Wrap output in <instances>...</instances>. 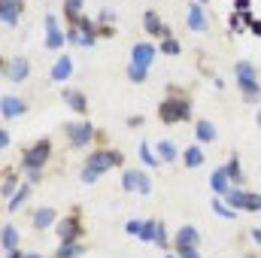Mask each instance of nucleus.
<instances>
[{"mask_svg":"<svg viewBox=\"0 0 261 258\" xmlns=\"http://www.w3.org/2000/svg\"><path fill=\"white\" fill-rule=\"evenodd\" d=\"M158 49H161L164 55H179V52H182V46H179V43H176L173 37H167V40H161V43H158Z\"/></svg>","mask_w":261,"mask_h":258,"instance_id":"nucleus-33","label":"nucleus"},{"mask_svg":"<svg viewBox=\"0 0 261 258\" xmlns=\"http://www.w3.org/2000/svg\"><path fill=\"white\" fill-rule=\"evenodd\" d=\"M195 3H206V0H195Z\"/></svg>","mask_w":261,"mask_h":258,"instance_id":"nucleus-51","label":"nucleus"},{"mask_svg":"<svg viewBox=\"0 0 261 258\" xmlns=\"http://www.w3.org/2000/svg\"><path fill=\"white\" fill-rule=\"evenodd\" d=\"M24 258H43V255H40V252H28Z\"/></svg>","mask_w":261,"mask_h":258,"instance_id":"nucleus-48","label":"nucleus"},{"mask_svg":"<svg viewBox=\"0 0 261 258\" xmlns=\"http://www.w3.org/2000/svg\"><path fill=\"white\" fill-rule=\"evenodd\" d=\"M79 237H82V216L79 213L58 222V240L61 243H79Z\"/></svg>","mask_w":261,"mask_h":258,"instance_id":"nucleus-5","label":"nucleus"},{"mask_svg":"<svg viewBox=\"0 0 261 258\" xmlns=\"http://www.w3.org/2000/svg\"><path fill=\"white\" fill-rule=\"evenodd\" d=\"M255 122H258V128H261V110H258V116H255Z\"/></svg>","mask_w":261,"mask_h":258,"instance_id":"nucleus-49","label":"nucleus"},{"mask_svg":"<svg viewBox=\"0 0 261 258\" xmlns=\"http://www.w3.org/2000/svg\"><path fill=\"white\" fill-rule=\"evenodd\" d=\"M18 12L21 9H12V6H0V18H3V24H18Z\"/></svg>","mask_w":261,"mask_h":258,"instance_id":"nucleus-32","label":"nucleus"},{"mask_svg":"<svg viewBox=\"0 0 261 258\" xmlns=\"http://www.w3.org/2000/svg\"><path fill=\"white\" fill-rule=\"evenodd\" d=\"M85 255V243H58L55 258H82Z\"/></svg>","mask_w":261,"mask_h":258,"instance_id":"nucleus-20","label":"nucleus"},{"mask_svg":"<svg viewBox=\"0 0 261 258\" xmlns=\"http://www.w3.org/2000/svg\"><path fill=\"white\" fill-rule=\"evenodd\" d=\"M82 3H85V0H67L64 3V15H67L70 24H76V21L85 15V12H82Z\"/></svg>","mask_w":261,"mask_h":258,"instance_id":"nucleus-24","label":"nucleus"},{"mask_svg":"<svg viewBox=\"0 0 261 258\" xmlns=\"http://www.w3.org/2000/svg\"><path fill=\"white\" fill-rule=\"evenodd\" d=\"M164 258H179V255H164Z\"/></svg>","mask_w":261,"mask_h":258,"instance_id":"nucleus-50","label":"nucleus"},{"mask_svg":"<svg viewBox=\"0 0 261 258\" xmlns=\"http://www.w3.org/2000/svg\"><path fill=\"white\" fill-rule=\"evenodd\" d=\"M0 6H12V9H21V0H0Z\"/></svg>","mask_w":261,"mask_h":258,"instance_id":"nucleus-44","label":"nucleus"},{"mask_svg":"<svg viewBox=\"0 0 261 258\" xmlns=\"http://www.w3.org/2000/svg\"><path fill=\"white\" fill-rule=\"evenodd\" d=\"M182 164H186L189 170L203 167V164H206V155H203V149H200V146H189V149L182 152Z\"/></svg>","mask_w":261,"mask_h":258,"instance_id":"nucleus-15","label":"nucleus"},{"mask_svg":"<svg viewBox=\"0 0 261 258\" xmlns=\"http://www.w3.org/2000/svg\"><path fill=\"white\" fill-rule=\"evenodd\" d=\"M213 210H216V216H219V219H237V210H231L222 197H216V200H213Z\"/></svg>","mask_w":261,"mask_h":258,"instance_id":"nucleus-31","label":"nucleus"},{"mask_svg":"<svg viewBox=\"0 0 261 258\" xmlns=\"http://www.w3.org/2000/svg\"><path fill=\"white\" fill-rule=\"evenodd\" d=\"M122 189H125V192H137V179H134V170H125V173H122Z\"/></svg>","mask_w":261,"mask_h":258,"instance_id":"nucleus-36","label":"nucleus"},{"mask_svg":"<svg viewBox=\"0 0 261 258\" xmlns=\"http://www.w3.org/2000/svg\"><path fill=\"white\" fill-rule=\"evenodd\" d=\"M234 73H237V82H252V79H258L255 67L249 64V61H237V67H234Z\"/></svg>","mask_w":261,"mask_h":258,"instance_id":"nucleus-25","label":"nucleus"},{"mask_svg":"<svg viewBox=\"0 0 261 258\" xmlns=\"http://www.w3.org/2000/svg\"><path fill=\"white\" fill-rule=\"evenodd\" d=\"M234 12H249V0H234Z\"/></svg>","mask_w":261,"mask_h":258,"instance_id":"nucleus-41","label":"nucleus"},{"mask_svg":"<svg viewBox=\"0 0 261 258\" xmlns=\"http://www.w3.org/2000/svg\"><path fill=\"white\" fill-rule=\"evenodd\" d=\"M158 246H167V228H164V222H158Z\"/></svg>","mask_w":261,"mask_h":258,"instance_id":"nucleus-40","label":"nucleus"},{"mask_svg":"<svg viewBox=\"0 0 261 258\" xmlns=\"http://www.w3.org/2000/svg\"><path fill=\"white\" fill-rule=\"evenodd\" d=\"M134 179H137V194H149L152 192V179L146 170H134Z\"/></svg>","mask_w":261,"mask_h":258,"instance_id":"nucleus-30","label":"nucleus"},{"mask_svg":"<svg viewBox=\"0 0 261 258\" xmlns=\"http://www.w3.org/2000/svg\"><path fill=\"white\" fill-rule=\"evenodd\" d=\"M18 189H21V186H18V173H15V170H3V186H0V194H3L6 200H12Z\"/></svg>","mask_w":261,"mask_h":258,"instance_id":"nucleus-16","label":"nucleus"},{"mask_svg":"<svg viewBox=\"0 0 261 258\" xmlns=\"http://www.w3.org/2000/svg\"><path fill=\"white\" fill-rule=\"evenodd\" d=\"M6 258H24V255H21V252L15 249V252H6Z\"/></svg>","mask_w":261,"mask_h":258,"instance_id":"nucleus-47","label":"nucleus"},{"mask_svg":"<svg viewBox=\"0 0 261 258\" xmlns=\"http://www.w3.org/2000/svg\"><path fill=\"white\" fill-rule=\"evenodd\" d=\"M15 246H18V231L12 225H3V249L6 252H15Z\"/></svg>","mask_w":261,"mask_h":258,"instance_id":"nucleus-28","label":"nucleus"},{"mask_svg":"<svg viewBox=\"0 0 261 258\" xmlns=\"http://www.w3.org/2000/svg\"><path fill=\"white\" fill-rule=\"evenodd\" d=\"M61 97H64V104L76 113V116H88V97H85V91H79V88H64Z\"/></svg>","mask_w":261,"mask_h":258,"instance_id":"nucleus-9","label":"nucleus"},{"mask_svg":"<svg viewBox=\"0 0 261 258\" xmlns=\"http://www.w3.org/2000/svg\"><path fill=\"white\" fill-rule=\"evenodd\" d=\"M122 161H125L122 152H116V149H97V152H91V155L85 158V167L79 170V179H82L85 186H91V183H97L107 170L119 167Z\"/></svg>","mask_w":261,"mask_h":258,"instance_id":"nucleus-1","label":"nucleus"},{"mask_svg":"<svg viewBox=\"0 0 261 258\" xmlns=\"http://www.w3.org/2000/svg\"><path fill=\"white\" fill-rule=\"evenodd\" d=\"M228 28H231V31H243V15H240V12H231V15H228Z\"/></svg>","mask_w":261,"mask_h":258,"instance_id":"nucleus-37","label":"nucleus"},{"mask_svg":"<svg viewBox=\"0 0 261 258\" xmlns=\"http://www.w3.org/2000/svg\"><path fill=\"white\" fill-rule=\"evenodd\" d=\"M49 152H52V143H49V140H40L37 146H31V149L21 155V167H24L28 173H40V170L46 167V161H49Z\"/></svg>","mask_w":261,"mask_h":258,"instance_id":"nucleus-3","label":"nucleus"},{"mask_svg":"<svg viewBox=\"0 0 261 258\" xmlns=\"http://www.w3.org/2000/svg\"><path fill=\"white\" fill-rule=\"evenodd\" d=\"M155 55H158V49H155L152 43H134V49H130V64L149 70L152 61H155Z\"/></svg>","mask_w":261,"mask_h":258,"instance_id":"nucleus-6","label":"nucleus"},{"mask_svg":"<svg viewBox=\"0 0 261 258\" xmlns=\"http://www.w3.org/2000/svg\"><path fill=\"white\" fill-rule=\"evenodd\" d=\"M31 189H34V186H21V189L15 192V197H12V200H6V213H15V210H18V207L31 197Z\"/></svg>","mask_w":261,"mask_h":258,"instance_id":"nucleus-26","label":"nucleus"},{"mask_svg":"<svg viewBox=\"0 0 261 258\" xmlns=\"http://www.w3.org/2000/svg\"><path fill=\"white\" fill-rule=\"evenodd\" d=\"M176 255L179 258H200V252L197 249H186V246H176Z\"/></svg>","mask_w":261,"mask_h":258,"instance_id":"nucleus-38","label":"nucleus"},{"mask_svg":"<svg viewBox=\"0 0 261 258\" xmlns=\"http://www.w3.org/2000/svg\"><path fill=\"white\" fill-rule=\"evenodd\" d=\"M197 243H200V231H197L195 225H182V228L176 231V246L197 249Z\"/></svg>","mask_w":261,"mask_h":258,"instance_id":"nucleus-14","label":"nucleus"},{"mask_svg":"<svg viewBox=\"0 0 261 258\" xmlns=\"http://www.w3.org/2000/svg\"><path fill=\"white\" fill-rule=\"evenodd\" d=\"M140 161H143L146 167H158V164H161V158L152 152V143H149V140L140 143Z\"/></svg>","mask_w":261,"mask_h":258,"instance_id":"nucleus-21","label":"nucleus"},{"mask_svg":"<svg viewBox=\"0 0 261 258\" xmlns=\"http://www.w3.org/2000/svg\"><path fill=\"white\" fill-rule=\"evenodd\" d=\"M225 173H228V179H231L234 186H240V183H243V170H240V158H237V155H231V158H228Z\"/></svg>","mask_w":261,"mask_h":258,"instance_id":"nucleus-22","label":"nucleus"},{"mask_svg":"<svg viewBox=\"0 0 261 258\" xmlns=\"http://www.w3.org/2000/svg\"><path fill=\"white\" fill-rule=\"evenodd\" d=\"M195 140L197 143H213V140H216V125H213L210 119H200L195 125Z\"/></svg>","mask_w":261,"mask_h":258,"instance_id":"nucleus-18","label":"nucleus"},{"mask_svg":"<svg viewBox=\"0 0 261 258\" xmlns=\"http://www.w3.org/2000/svg\"><path fill=\"white\" fill-rule=\"evenodd\" d=\"M249 237H252V243H255V246H261V228H252V231H249Z\"/></svg>","mask_w":261,"mask_h":258,"instance_id":"nucleus-43","label":"nucleus"},{"mask_svg":"<svg viewBox=\"0 0 261 258\" xmlns=\"http://www.w3.org/2000/svg\"><path fill=\"white\" fill-rule=\"evenodd\" d=\"M24 113H28V104L18 94H3V100H0V116L3 119H18Z\"/></svg>","mask_w":261,"mask_h":258,"instance_id":"nucleus-7","label":"nucleus"},{"mask_svg":"<svg viewBox=\"0 0 261 258\" xmlns=\"http://www.w3.org/2000/svg\"><path fill=\"white\" fill-rule=\"evenodd\" d=\"M113 18H116V12H113V9H100V21H103L107 28L113 24Z\"/></svg>","mask_w":261,"mask_h":258,"instance_id":"nucleus-39","label":"nucleus"},{"mask_svg":"<svg viewBox=\"0 0 261 258\" xmlns=\"http://www.w3.org/2000/svg\"><path fill=\"white\" fill-rule=\"evenodd\" d=\"M143 228H146V222H140V219H128L125 222V231L130 237H143Z\"/></svg>","mask_w":261,"mask_h":258,"instance_id":"nucleus-35","label":"nucleus"},{"mask_svg":"<svg viewBox=\"0 0 261 258\" xmlns=\"http://www.w3.org/2000/svg\"><path fill=\"white\" fill-rule=\"evenodd\" d=\"M252 34H255V37H261V18L255 21V24H252Z\"/></svg>","mask_w":261,"mask_h":258,"instance_id":"nucleus-46","label":"nucleus"},{"mask_svg":"<svg viewBox=\"0 0 261 258\" xmlns=\"http://www.w3.org/2000/svg\"><path fill=\"white\" fill-rule=\"evenodd\" d=\"M143 28H146V34H149V37H164V40L170 37V28H167V24L158 18V12H152V9H149V12H143Z\"/></svg>","mask_w":261,"mask_h":258,"instance_id":"nucleus-11","label":"nucleus"},{"mask_svg":"<svg viewBox=\"0 0 261 258\" xmlns=\"http://www.w3.org/2000/svg\"><path fill=\"white\" fill-rule=\"evenodd\" d=\"M0 149H9V131H0Z\"/></svg>","mask_w":261,"mask_h":258,"instance_id":"nucleus-42","label":"nucleus"},{"mask_svg":"<svg viewBox=\"0 0 261 258\" xmlns=\"http://www.w3.org/2000/svg\"><path fill=\"white\" fill-rule=\"evenodd\" d=\"M186 24H189V31H195V34H206V31H210V18H206V12H203L200 3H189V18H186Z\"/></svg>","mask_w":261,"mask_h":258,"instance_id":"nucleus-8","label":"nucleus"},{"mask_svg":"<svg viewBox=\"0 0 261 258\" xmlns=\"http://www.w3.org/2000/svg\"><path fill=\"white\" fill-rule=\"evenodd\" d=\"M210 189L216 192V197H225V194L234 189V183L228 179V173H225V167H219V170H213L210 173Z\"/></svg>","mask_w":261,"mask_h":258,"instance_id":"nucleus-13","label":"nucleus"},{"mask_svg":"<svg viewBox=\"0 0 261 258\" xmlns=\"http://www.w3.org/2000/svg\"><path fill=\"white\" fill-rule=\"evenodd\" d=\"M55 222H58V210H55V207H40V210L31 216L34 231H46V228H52Z\"/></svg>","mask_w":261,"mask_h":258,"instance_id":"nucleus-12","label":"nucleus"},{"mask_svg":"<svg viewBox=\"0 0 261 258\" xmlns=\"http://www.w3.org/2000/svg\"><path fill=\"white\" fill-rule=\"evenodd\" d=\"M170 91H173V94L164 97V100L158 104V119H161L164 125H176V122H186V119L192 116V104H189V97H182L179 88H170Z\"/></svg>","mask_w":261,"mask_h":258,"instance_id":"nucleus-2","label":"nucleus"},{"mask_svg":"<svg viewBox=\"0 0 261 258\" xmlns=\"http://www.w3.org/2000/svg\"><path fill=\"white\" fill-rule=\"evenodd\" d=\"M67 43V34L58 28V31H46V49L52 52H61V46Z\"/></svg>","mask_w":261,"mask_h":258,"instance_id":"nucleus-23","label":"nucleus"},{"mask_svg":"<svg viewBox=\"0 0 261 258\" xmlns=\"http://www.w3.org/2000/svg\"><path fill=\"white\" fill-rule=\"evenodd\" d=\"M146 76H149V70H146V67L128 64V79H130V82H146Z\"/></svg>","mask_w":261,"mask_h":258,"instance_id":"nucleus-34","label":"nucleus"},{"mask_svg":"<svg viewBox=\"0 0 261 258\" xmlns=\"http://www.w3.org/2000/svg\"><path fill=\"white\" fill-rule=\"evenodd\" d=\"M3 76H6L9 82H24V79L31 76V61H28V58H12V61H6Z\"/></svg>","mask_w":261,"mask_h":258,"instance_id":"nucleus-10","label":"nucleus"},{"mask_svg":"<svg viewBox=\"0 0 261 258\" xmlns=\"http://www.w3.org/2000/svg\"><path fill=\"white\" fill-rule=\"evenodd\" d=\"M70 73H73V61H70L67 55H61V58H58V61L52 64V73H49V76H52L55 82H64Z\"/></svg>","mask_w":261,"mask_h":258,"instance_id":"nucleus-19","label":"nucleus"},{"mask_svg":"<svg viewBox=\"0 0 261 258\" xmlns=\"http://www.w3.org/2000/svg\"><path fill=\"white\" fill-rule=\"evenodd\" d=\"M137 125H143V119H140V116H130V119H128V128H137Z\"/></svg>","mask_w":261,"mask_h":258,"instance_id":"nucleus-45","label":"nucleus"},{"mask_svg":"<svg viewBox=\"0 0 261 258\" xmlns=\"http://www.w3.org/2000/svg\"><path fill=\"white\" fill-rule=\"evenodd\" d=\"M158 222H161V219H149V222H146L143 237H140L143 243H158Z\"/></svg>","mask_w":261,"mask_h":258,"instance_id":"nucleus-29","label":"nucleus"},{"mask_svg":"<svg viewBox=\"0 0 261 258\" xmlns=\"http://www.w3.org/2000/svg\"><path fill=\"white\" fill-rule=\"evenodd\" d=\"M240 91H243V100H261V85L258 79H252V82H240Z\"/></svg>","mask_w":261,"mask_h":258,"instance_id":"nucleus-27","label":"nucleus"},{"mask_svg":"<svg viewBox=\"0 0 261 258\" xmlns=\"http://www.w3.org/2000/svg\"><path fill=\"white\" fill-rule=\"evenodd\" d=\"M64 131H67V137H70V146H73V149H85V146L97 137V134H94V125H91L88 119H82V122H70Z\"/></svg>","mask_w":261,"mask_h":258,"instance_id":"nucleus-4","label":"nucleus"},{"mask_svg":"<svg viewBox=\"0 0 261 258\" xmlns=\"http://www.w3.org/2000/svg\"><path fill=\"white\" fill-rule=\"evenodd\" d=\"M155 149H158V158H161L164 164H173V161L179 158V149H176V143H170V140H158Z\"/></svg>","mask_w":261,"mask_h":258,"instance_id":"nucleus-17","label":"nucleus"}]
</instances>
